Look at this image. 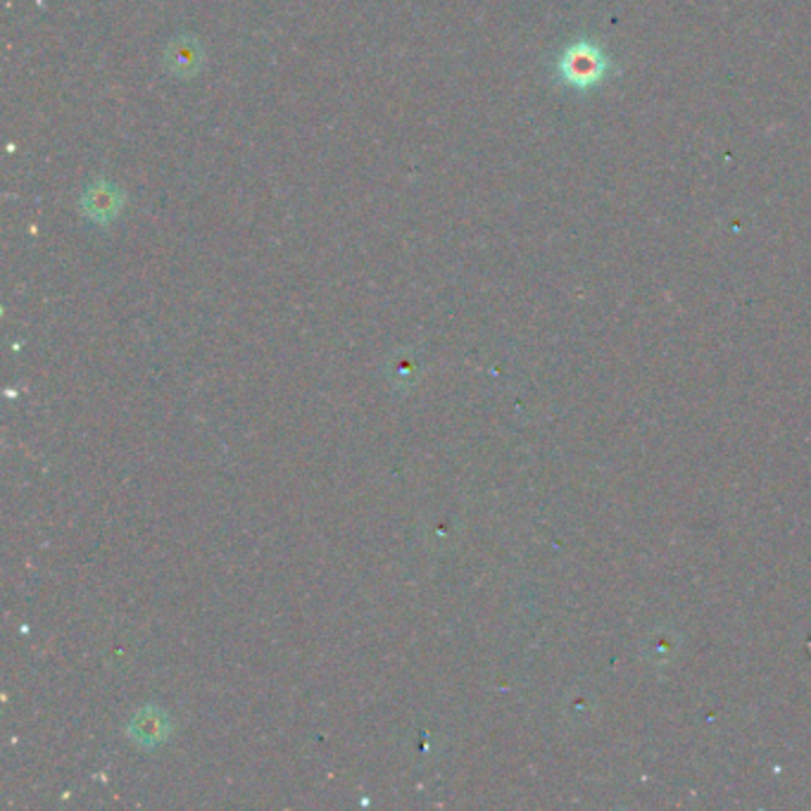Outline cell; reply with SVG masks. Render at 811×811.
<instances>
[{"instance_id": "7a4b0ae2", "label": "cell", "mask_w": 811, "mask_h": 811, "mask_svg": "<svg viewBox=\"0 0 811 811\" xmlns=\"http://www.w3.org/2000/svg\"><path fill=\"white\" fill-rule=\"evenodd\" d=\"M79 205L86 219H91L94 224H110L122 215L125 193L115 184L105 182V179H98L91 186H86Z\"/></svg>"}, {"instance_id": "6da1fadb", "label": "cell", "mask_w": 811, "mask_h": 811, "mask_svg": "<svg viewBox=\"0 0 811 811\" xmlns=\"http://www.w3.org/2000/svg\"><path fill=\"white\" fill-rule=\"evenodd\" d=\"M619 65L603 43L595 39H574L554 60V79L566 91L593 94L617 77Z\"/></svg>"}, {"instance_id": "3957f363", "label": "cell", "mask_w": 811, "mask_h": 811, "mask_svg": "<svg viewBox=\"0 0 811 811\" xmlns=\"http://www.w3.org/2000/svg\"><path fill=\"white\" fill-rule=\"evenodd\" d=\"M164 65L167 72L179 79H193L203 67V48L193 36H179L170 41L167 51H164Z\"/></svg>"}]
</instances>
